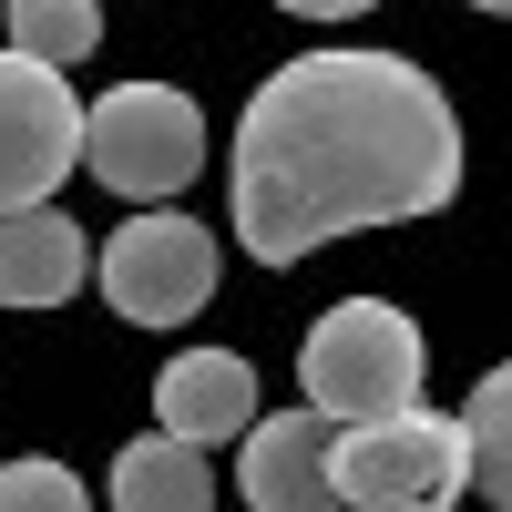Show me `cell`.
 Instances as JSON below:
<instances>
[{
    "instance_id": "obj_1",
    "label": "cell",
    "mask_w": 512,
    "mask_h": 512,
    "mask_svg": "<svg viewBox=\"0 0 512 512\" xmlns=\"http://www.w3.org/2000/svg\"><path fill=\"white\" fill-rule=\"evenodd\" d=\"M236 236L297 267L328 236L410 226L461 195V113L400 52H297L236 113Z\"/></svg>"
},
{
    "instance_id": "obj_2",
    "label": "cell",
    "mask_w": 512,
    "mask_h": 512,
    "mask_svg": "<svg viewBox=\"0 0 512 512\" xmlns=\"http://www.w3.org/2000/svg\"><path fill=\"white\" fill-rule=\"evenodd\" d=\"M328 482H338V502H369V512H441L451 492H472V431L420 400L379 410V420H338Z\"/></svg>"
},
{
    "instance_id": "obj_3",
    "label": "cell",
    "mask_w": 512,
    "mask_h": 512,
    "mask_svg": "<svg viewBox=\"0 0 512 512\" xmlns=\"http://www.w3.org/2000/svg\"><path fill=\"white\" fill-rule=\"evenodd\" d=\"M82 164H93V185L134 195V205L185 195L195 164H205L195 93H175V82H113L103 103H82Z\"/></svg>"
},
{
    "instance_id": "obj_4",
    "label": "cell",
    "mask_w": 512,
    "mask_h": 512,
    "mask_svg": "<svg viewBox=\"0 0 512 512\" xmlns=\"http://www.w3.org/2000/svg\"><path fill=\"white\" fill-rule=\"evenodd\" d=\"M297 379L328 420H379L420 400V328L390 308V297H338V308L308 328L297 349Z\"/></svg>"
},
{
    "instance_id": "obj_5",
    "label": "cell",
    "mask_w": 512,
    "mask_h": 512,
    "mask_svg": "<svg viewBox=\"0 0 512 512\" xmlns=\"http://www.w3.org/2000/svg\"><path fill=\"white\" fill-rule=\"evenodd\" d=\"M103 297H113V318H134V328H185L205 297H216V236H205L195 216H164V205H144L134 226H113L103 236Z\"/></svg>"
},
{
    "instance_id": "obj_6",
    "label": "cell",
    "mask_w": 512,
    "mask_h": 512,
    "mask_svg": "<svg viewBox=\"0 0 512 512\" xmlns=\"http://www.w3.org/2000/svg\"><path fill=\"white\" fill-rule=\"evenodd\" d=\"M82 164V93L62 62L0 41V205H41Z\"/></svg>"
},
{
    "instance_id": "obj_7",
    "label": "cell",
    "mask_w": 512,
    "mask_h": 512,
    "mask_svg": "<svg viewBox=\"0 0 512 512\" xmlns=\"http://www.w3.org/2000/svg\"><path fill=\"white\" fill-rule=\"evenodd\" d=\"M328 451H338V420H328L318 400H308V410H267V420H246L236 492H246L256 512H318V502H338Z\"/></svg>"
},
{
    "instance_id": "obj_8",
    "label": "cell",
    "mask_w": 512,
    "mask_h": 512,
    "mask_svg": "<svg viewBox=\"0 0 512 512\" xmlns=\"http://www.w3.org/2000/svg\"><path fill=\"white\" fill-rule=\"evenodd\" d=\"M82 277H93V246L52 195L0 205V308H62V297H82Z\"/></svg>"
},
{
    "instance_id": "obj_9",
    "label": "cell",
    "mask_w": 512,
    "mask_h": 512,
    "mask_svg": "<svg viewBox=\"0 0 512 512\" xmlns=\"http://www.w3.org/2000/svg\"><path fill=\"white\" fill-rule=\"evenodd\" d=\"M154 420H164V431H185V441H246V420H256V369H246L236 349H185V359H164Z\"/></svg>"
},
{
    "instance_id": "obj_10",
    "label": "cell",
    "mask_w": 512,
    "mask_h": 512,
    "mask_svg": "<svg viewBox=\"0 0 512 512\" xmlns=\"http://www.w3.org/2000/svg\"><path fill=\"white\" fill-rule=\"evenodd\" d=\"M113 502H123V512H205V502H216L205 441H185V431H154V441H134V451L113 461Z\"/></svg>"
},
{
    "instance_id": "obj_11",
    "label": "cell",
    "mask_w": 512,
    "mask_h": 512,
    "mask_svg": "<svg viewBox=\"0 0 512 512\" xmlns=\"http://www.w3.org/2000/svg\"><path fill=\"white\" fill-rule=\"evenodd\" d=\"M461 431H472V492L512 512V359L482 369V390H472V410H461Z\"/></svg>"
},
{
    "instance_id": "obj_12",
    "label": "cell",
    "mask_w": 512,
    "mask_h": 512,
    "mask_svg": "<svg viewBox=\"0 0 512 512\" xmlns=\"http://www.w3.org/2000/svg\"><path fill=\"white\" fill-rule=\"evenodd\" d=\"M0 21H11V41H21V52L62 62V72H72V62L103 41V11H93V0H11Z\"/></svg>"
},
{
    "instance_id": "obj_13",
    "label": "cell",
    "mask_w": 512,
    "mask_h": 512,
    "mask_svg": "<svg viewBox=\"0 0 512 512\" xmlns=\"http://www.w3.org/2000/svg\"><path fill=\"white\" fill-rule=\"evenodd\" d=\"M0 512H82V482L62 461H0Z\"/></svg>"
},
{
    "instance_id": "obj_14",
    "label": "cell",
    "mask_w": 512,
    "mask_h": 512,
    "mask_svg": "<svg viewBox=\"0 0 512 512\" xmlns=\"http://www.w3.org/2000/svg\"><path fill=\"white\" fill-rule=\"evenodd\" d=\"M277 11H297V21H359V11H379V0H277Z\"/></svg>"
},
{
    "instance_id": "obj_15",
    "label": "cell",
    "mask_w": 512,
    "mask_h": 512,
    "mask_svg": "<svg viewBox=\"0 0 512 512\" xmlns=\"http://www.w3.org/2000/svg\"><path fill=\"white\" fill-rule=\"evenodd\" d=\"M472 11H512V0H472Z\"/></svg>"
}]
</instances>
